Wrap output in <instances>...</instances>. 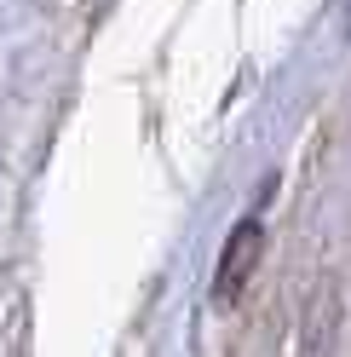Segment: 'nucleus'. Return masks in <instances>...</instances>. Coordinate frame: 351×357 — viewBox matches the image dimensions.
<instances>
[{"mask_svg":"<svg viewBox=\"0 0 351 357\" xmlns=\"http://www.w3.org/2000/svg\"><path fill=\"white\" fill-rule=\"evenodd\" d=\"M254 248H259V225H242V236H236V248L225 254V277H219V294H231V288H242V277H248V259H254Z\"/></svg>","mask_w":351,"mask_h":357,"instance_id":"nucleus-1","label":"nucleus"}]
</instances>
